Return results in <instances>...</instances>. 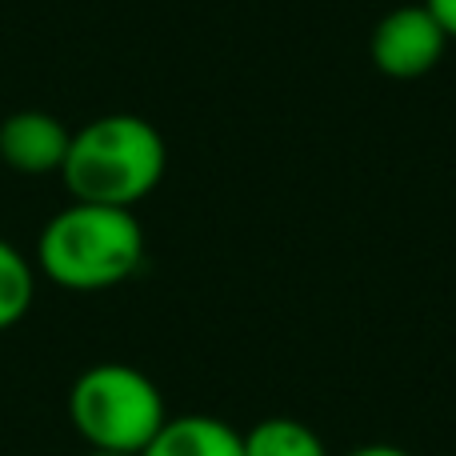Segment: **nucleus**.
<instances>
[{
    "instance_id": "nucleus-1",
    "label": "nucleus",
    "mask_w": 456,
    "mask_h": 456,
    "mask_svg": "<svg viewBox=\"0 0 456 456\" xmlns=\"http://www.w3.org/2000/svg\"><path fill=\"white\" fill-rule=\"evenodd\" d=\"M168 165L165 136L136 112H109L72 133L64 157V184L72 200L133 208L160 184Z\"/></svg>"
},
{
    "instance_id": "nucleus-2",
    "label": "nucleus",
    "mask_w": 456,
    "mask_h": 456,
    "mask_svg": "<svg viewBox=\"0 0 456 456\" xmlns=\"http://www.w3.org/2000/svg\"><path fill=\"white\" fill-rule=\"evenodd\" d=\"M141 260L144 228L133 208L72 200L45 224L37 240V268L69 292L117 289L141 268Z\"/></svg>"
},
{
    "instance_id": "nucleus-3",
    "label": "nucleus",
    "mask_w": 456,
    "mask_h": 456,
    "mask_svg": "<svg viewBox=\"0 0 456 456\" xmlns=\"http://www.w3.org/2000/svg\"><path fill=\"white\" fill-rule=\"evenodd\" d=\"M69 417L88 449L141 456L165 428L168 412L157 380L133 364L109 361L77 377L69 393Z\"/></svg>"
},
{
    "instance_id": "nucleus-4",
    "label": "nucleus",
    "mask_w": 456,
    "mask_h": 456,
    "mask_svg": "<svg viewBox=\"0 0 456 456\" xmlns=\"http://www.w3.org/2000/svg\"><path fill=\"white\" fill-rule=\"evenodd\" d=\"M444 48H449V32L436 24V16L425 4H401L385 12L369 40L372 64L393 80H417L433 72Z\"/></svg>"
},
{
    "instance_id": "nucleus-5",
    "label": "nucleus",
    "mask_w": 456,
    "mask_h": 456,
    "mask_svg": "<svg viewBox=\"0 0 456 456\" xmlns=\"http://www.w3.org/2000/svg\"><path fill=\"white\" fill-rule=\"evenodd\" d=\"M69 144L72 133L64 128V120L45 109H20L0 125V160L24 176L61 173Z\"/></svg>"
},
{
    "instance_id": "nucleus-6",
    "label": "nucleus",
    "mask_w": 456,
    "mask_h": 456,
    "mask_svg": "<svg viewBox=\"0 0 456 456\" xmlns=\"http://www.w3.org/2000/svg\"><path fill=\"white\" fill-rule=\"evenodd\" d=\"M141 456H244V436L216 417L189 412V417H168L157 441Z\"/></svg>"
},
{
    "instance_id": "nucleus-7",
    "label": "nucleus",
    "mask_w": 456,
    "mask_h": 456,
    "mask_svg": "<svg viewBox=\"0 0 456 456\" xmlns=\"http://www.w3.org/2000/svg\"><path fill=\"white\" fill-rule=\"evenodd\" d=\"M244 436V456H329L324 441L292 417H268L256 420Z\"/></svg>"
},
{
    "instance_id": "nucleus-8",
    "label": "nucleus",
    "mask_w": 456,
    "mask_h": 456,
    "mask_svg": "<svg viewBox=\"0 0 456 456\" xmlns=\"http://www.w3.org/2000/svg\"><path fill=\"white\" fill-rule=\"evenodd\" d=\"M37 297V273L16 244L0 236V332L20 324Z\"/></svg>"
},
{
    "instance_id": "nucleus-9",
    "label": "nucleus",
    "mask_w": 456,
    "mask_h": 456,
    "mask_svg": "<svg viewBox=\"0 0 456 456\" xmlns=\"http://www.w3.org/2000/svg\"><path fill=\"white\" fill-rule=\"evenodd\" d=\"M420 4L436 16V24L449 32V40H456V0H420Z\"/></svg>"
},
{
    "instance_id": "nucleus-10",
    "label": "nucleus",
    "mask_w": 456,
    "mask_h": 456,
    "mask_svg": "<svg viewBox=\"0 0 456 456\" xmlns=\"http://www.w3.org/2000/svg\"><path fill=\"white\" fill-rule=\"evenodd\" d=\"M345 456H409V452L396 449V444H364V449H353Z\"/></svg>"
},
{
    "instance_id": "nucleus-11",
    "label": "nucleus",
    "mask_w": 456,
    "mask_h": 456,
    "mask_svg": "<svg viewBox=\"0 0 456 456\" xmlns=\"http://www.w3.org/2000/svg\"><path fill=\"white\" fill-rule=\"evenodd\" d=\"M88 456H133V452H101V449H88Z\"/></svg>"
}]
</instances>
